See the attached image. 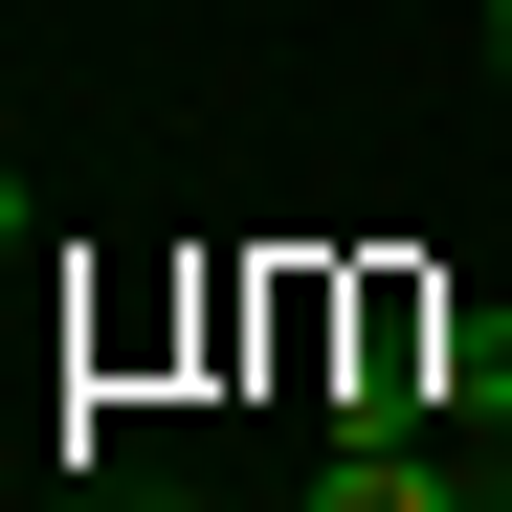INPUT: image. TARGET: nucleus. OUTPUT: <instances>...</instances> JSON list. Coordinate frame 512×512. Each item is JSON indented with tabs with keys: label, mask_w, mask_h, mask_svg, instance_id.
Wrapping results in <instances>:
<instances>
[{
	"label": "nucleus",
	"mask_w": 512,
	"mask_h": 512,
	"mask_svg": "<svg viewBox=\"0 0 512 512\" xmlns=\"http://www.w3.org/2000/svg\"><path fill=\"white\" fill-rule=\"evenodd\" d=\"M312 512H490V468H468V446H334Z\"/></svg>",
	"instance_id": "f257e3e1"
},
{
	"label": "nucleus",
	"mask_w": 512,
	"mask_h": 512,
	"mask_svg": "<svg viewBox=\"0 0 512 512\" xmlns=\"http://www.w3.org/2000/svg\"><path fill=\"white\" fill-rule=\"evenodd\" d=\"M90 512H201V490L179 468H90Z\"/></svg>",
	"instance_id": "f03ea898"
},
{
	"label": "nucleus",
	"mask_w": 512,
	"mask_h": 512,
	"mask_svg": "<svg viewBox=\"0 0 512 512\" xmlns=\"http://www.w3.org/2000/svg\"><path fill=\"white\" fill-rule=\"evenodd\" d=\"M490 67H512V0H490Z\"/></svg>",
	"instance_id": "7ed1b4c3"
},
{
	"label": "nucleus",
	"mask_w": 512,
	"mask_h": 512,
	"mask_svg": "<svg viewBox=\"0 0 512 512\" xmlns=\"http://www.w3.org/2000/svg\"><path fill=\"white\" fill-rule=\"evenodd\" d=\"M490 512H512V446H490Z\"/></svg>",
	"instance_id": "20e7f679"
}]
</instances>
